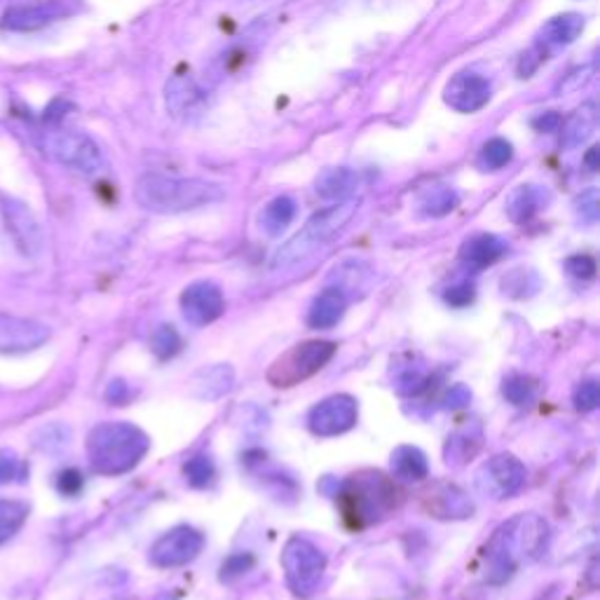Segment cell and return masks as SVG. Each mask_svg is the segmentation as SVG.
Listing matches in <instances>:
<instances>
[{
  "label": "cell",
  "instance_id": "obj_21",
  "mask_svg": "<svg viewBox=\"0 0 600 600\" xmlns=\"http://www.w3.org/2000/svg\"><path fill=\"white\" fill-rule=\"evenodd\" d=\"M509 251V244L502 240V237L490 235V233H481L469 237V240L462 244L460 249V261L472 270H483L495 265L500 258Z\"/></svg>",
  "mask_w": 600,
  "mask_h": 600
},
{
  "label": "cell",
  "instance_id": "obj_22",
  "mask_svg": "<svg viewBox=\"0 0 600 600\" xmlns=\"http://www.w3.org/2000/svg\"><path fill=\"white\" fill-rule=\"evenodd\" d=\"M359 174L350 167H329L317 176L315 193L322 200L329 202H345L352 200V195L359 190Z\"/></svg>",
  "mask_w": 600,
  "mask_h": 600
},
{
  "label": "cell",
  "instance_id": "obj_33",
  "mask_svg": "<svg viewBox=\"0 0 600 600\" xmlns=\"http://www.w3.org/2000/svg\"><path fill=\"white\" fill-rule=\"evenodd\" d=\"M150 350H153L155 357L160 359L174 357V354L181 350V336L176 333L174 326L162 324L153 331V336H150Z\"/></svg>",
  "mask_w": 600,
  "mask_h": 600
},
{
  "label": "cell",
  "instance_id": "obj_36",
  "mask_svg": "<svg viewBox=\"0 0 600 600\" xmlns=\"http://www.w3.org/2000/svg\"><path fill=\"white\" fill-rule=\"evenodd\" d=\"M572 401H575V408L582 413L596 411L600 404V385L596 380H584V383L577 385L575 394H572Z\"/></svg>",
  "mask_w": 600,
  "mask_h": 600
},
{
  "label": "cell",
  "instance_id": "obj_31",
  "mask_svg": "<svg viewBox=\"0 0 600 600\" xmlns=\"http://www.w3.org/2000/svg\"><path fill=\"white\" fill-rule=\"evenodd\" d=\"M511 158H514V146L502 136L490 139L479 153V167L483 172H497V169L507 167Z\"/></svg>",
  "mask_w": 600,
  "mask_h": 600
},
{
  "label": "cell",
  "instance_id": "obj_49",
  "mask_svg": "<svg viewBox=\"0 0 600 600\" xmlns=\"http://www.w3.org/2000/svg\"><path fill=\"white\" fill-rule=\"evenodd\" d=\"M160 600H169V598H167V596H162V598H160Z\"/></svg>",
  "mask_w": 600,
  "mask_h": 600
},
{
  "label": "cell",
  "instance_id": "obj_37",
  "mask_svg": "<svg viewBox=\"0 0 600 600\" xmlns=\"http://www.w3.org/2000/svg\"><path fill=\"white\" fill-rule=\"evenodd\" d=\"M575 209L582 221L586 223H596L600 216V197H598V188H589L584 190L582 195L575 200Z\"/></svg>",
  "mask_w": 600,
  "mask_h": 600
},
{
  "label": "cell",
  "instance_id": "obj_7",
  "mask_svg": "<svg viewBox=\"0 0 600 600\" xmlns=\"http://www.w3.org/2000/svg\"><path fill=\"white\" fill-rule=\"evenodd\" d=\"M336 343L331 340H308L286 350L272 361L268 368V383L275 387H296L303 380L322 371L336 354Z\"/></svg>",
  "mask_w": 600,
  "mask_h": 600
},
{
  "label": "cell",
  "instance_id": "obj_6",
  "mask_svg": "<svg viewBox=\"0 0 600 600\" xmlns=\"http://www.w3.org/2000/svg\"><path fill=\"white\" fill-rule=\"evenodd\" d=\"M40 148L47 158L57 162V165L71 169L83 176H97L104 172V155L97 143L83 132H73V129H50L40 139Z\"/></svg>",
  "mask_w": 600,
  "mask_h": 600
},
{
  "label": "cell",
  "instance_id": "obj_20",
  "mask_svg": "<svg viewBox=\"0 0 600 600\" xmlns=\"http://www.w3.org/2000/svg\"><path fill=\"white\" fill-rule=\"evenodd\" d=\"M61 15L57 3H33V5H15L0 19L5 31H36L52 24Z\"/></svg>",
  "mask_w": 600,
  "mask_h": 600
},
{
  "label": "cell",
  "instance_id": "obj_25",
  "mask_svg": "<svg viewBox=\"0 0 600 600\" xmlns=\"http://www.w3.org/2000/svg\"><path fill=\"white\" fill-rule=\"evenodd\" d=\"M233 383H235L233 368L228 364H216V366L202 368V371L193 378V383H190V390H193L195 397L211 401L233 390Z\"/></svg>",
  "mask_w": 600,
  "mask_h": 600
},
{
  "label": "cell",
  "instance_id": "obj_27",
  "mask_svg": "<svg viewBox=\"0 0 600 600\" xmlns=\"http://www.w3.org/2000/svg\"><path fill=\"white\" fill-rule=\"evenodd\" d=\"M390 465H392L394 479H399V481L415 483V481L427 479V474H429V465H427L425 453H422V450L415 448V446L394 448Z\"/></svg>",
  "mask_w": 600,
  "mask_h": 600
},
{
  "label": "cell",
  "instance_id": "obj_5",
  "mask_svg": "<svg viewBox=\"0 0 600 600\" xmlns=\"http://www.w3.org/2000/svg\"><path fill=\"white\" fill-rule=\"evenodd\" d=\"M357 209H359V202L352 197V200L336 202L333 207L317 211V214L312 216L303 228H300V233L293 235L289 242L277 249V254L272 256V268L275 270L291 268V265L305 261V258H310L315 251L326 247V244L336 240L340 230L352 221V216L357 214Z\"/></svg>",
  "mask_w": 600,
  "mask_h": 600
},
{
  "label": "cell",
  "instance_id": "obj_1",
  "mask_svg": "<svg viewBox=\"0 0 600 600\" xmlns=\"http://www.w3.org/2000/svg\"><path fill=\"white\" fill-rule=\"evenodd\" d=\"M551 528L542 516L518 514L502 523L483 549V577L488 584H504L521 563H533L549 547Z\"/></svg>",
  "mask_w": 600,
  "mask_h": 600
},
{
  "label": "cell",
  "instance_id": "obj_32",
  "mask_svg": "<svg viewBox=\"0 0 600 600\" xmlns=\"http://www.w3.org/2000/svg\"><path fill=\"white\" fill-rule=\"evenodd\" d=\"M502 394L511 406H530L537 397V383L528 375H509L502 385Z\"/></svg>",
  "mask_w": 600,
  "mask_h": 600
},
{
  "label": "cell",
  "instance_id": "obj_38",
  "mask_svg": "<svg viewBox=\"0 0 600 600\" xmlns=\"http://www.w3.org/2000/svg\"><path fill=\"white\" fill-rule=\"evenodd\" d=\"M425 387H427V375L425 371H420V368H406V371L397 378V392L408 394V397L425 390Z\"/></svg>",
  "mask_w": 600,
  "mask_h": 600
},
{
  "label": "cell",
  "instance_id": "obj_40",
  "mask_svg": "<svg viewBox=\"0 0 600 600\" xmlns=\"http://www.w3.org/2000/svg\"><path fill=\"white\" fill-rule=\"evenodd\" d=\"M443 298H446V303L453 305V308H467V305L474 300V284L465 282V279L450 284L446 293H443Z\"/></svg>",
  "mask_w": 600,
  "mask_h": 600
},
{
  "label": "cell",
  "instance_id": "obj_17",
  "mask_svg": "<svg viewBox=\"0 0 600 600\" xmlns=\"http://www.w3.org/2000/svg\"><path fill=\"white\" fill-rule=\"evenodd\" d=\"M50 331L33 319L0 315V354H24L47 343Z\"/></svg>",
  "mask_w": 600,
  "mask_h": 600
},
{
  "label": "cell",
  "instance_id": "obj_14",
  "mask_svg": "<svg viewBox=\"0 0 600 600\" xmlns=\"http://www.w3.org/2000/svg\"><path fill=\"white\" fill-rule=\"evenodd\" d=\"M493 97V87L483 75L474 71H462L450 78L443 92L446 104L458 113H476Z\"/></svg>",
  "mask_w": 600,
  "mask_h": 600
},
{
  "label": "cell",
  "instance_id": "obj_12",
  "mask_svg": "<svg viewBox=\"0 0 600 600\" xmlns=\"http://www.w3.org/2000/svg\"><path fill=\"white\" fill-rule=\"evenodd\" d=\"M359 406L350 394H333L312 408L308 415V427L317 436H338L350 432L357 425Z\"/></svg>",
  "mask_w": 600,
  "mask_h": 600
},
{
  "label": "cell",
  "instance_id": "obj_35",
  "mask_svg": "<svg viewBox=\"0 0 600 600\" xmlns=\"http://www.w3.org/2000/svg\"><path fill=\"white\" fill-rule=\"evenodd\" d=\"M183 474H186V481L193 488H204L214 481V462H211L207 455H197V458L188 460V465L183 467Z\"/></svg>",
  "mask_w": 600,
  "mask_h": 600
},
{
  "label": "cell",
  "instance_id": "obj_16",
  "mask_svg": "<svg viewBox=\"0 0 600 600\" xmlns=\"http://www.w3.org/2000/svg\"><path fill=\"white\" fill-rule=\"evenodd\" d=\"M422 509L439 521H465L474 514V502L465 490L453 483H434L422 495Z\"/></svg>",
  "mask_w": 600,
  "mask_h": 600
},
{
  "label": "cell",
  "instance_id": "obj_29",
  "mask_svg": "<svg viewBox=\"0 0 600 600\" xmlns=\"http://www.w3.org/2000/svg\"><path fill=\"white\" fill-rule=\"evenodd\" d=\"M481 448V432L479 429H462L448 436L446 443V462L448 465H465L472 460Z\"/></svg>",
  "mask_w": 600,
  "mask_h": 600
},
{
  "label": "cell",
  "instance_id": "obj_44",
  "mask_svg": "<svg viewBox=\"0 0 600 600\" xmlns=\"http://www.w3.org/2000/svg\"><path fill=\"white\" fill-rule=\"evenodd\" d=\"M469 401H472V392H469L465 385H455L448 390L446 399H443V406L450 408V411H458V408H465Z\"/></svg>",
  "mask_w": 600,
  "mask_h": 600
},
{
  "label": "cell",
  "instance_id": "obj_10",
  "mask_svg": "<svg viewBox=\"0 0 600 600\" xmlns=\"http://www.w3.org/2000/svg\"><path fill=\"white\" fill-rule=\"evenodd\" d=\"M204 549V537L200 530L190 525H176L167 530L158 542L150 547V563L158 568H183L193 563Z\"/></svg>",
  "mask_w": 600,
  "mask_h": 600
},
{
  "label": "cell",
  "instance_id": "obj_4",
  "mask_svg": "<svg viewBox=\"0 0 600 600\" xmlns=\"http://www.w3.org/2000/svg\"><path fill=\"white\" fill-rule=\"evenodd\" d=\"M150 439L132 422H101L87 436V458L97 474L120 476L146 458Z\"/></svg>",
  "mask_w": 600,
  "mask_h": 600
},
{
  "label": "cell",
  "instance_id": "obj_9",
  "mask_svg": "<svg viewBox=\"0 0 600 600\" xmlns=\"http://www.w3.org/2000/svg\"><path fill=\"white\" fill-rule=\"evenodd\" d=\"M474 483L476 490L488 500H509L525 486V467L511 453H500L483 462Z\"/></svg>",
  "mask_w": 600,
  "mask_h": 600
},
{
  "label": "cell",
  "instance_id": "obj_23",
  "mask_svg": "<svg viewBox=\"0 0 600 600\" xmlns=\"http://www.w3.org/2000/svg\"><path fill=\"white\" fill-rule=\"evenodd\" d=\"M561 125H563L561 146L565 150H575L579 146H584V143L591 139V134L596 132V125H598L596 104H593V101H586V104L579 106L568 120L561 122Z\"/></svg>",
  "mask_w": 600,
  "mask_h": 600
},
{
  "label": "cell",
  "instance_id": "obj_24",
  "mask_svg": "<svg viewBox=\"0 0 600 600\" xmlns=\"http://www.w3.org/2000/svg\"><path fill=\"white\" fill-rule=\"evenodd\" d=\"M347 298L340 289H324L312 300L308 310V324L312 329H333L345 315Z\"/></svg>",
  "mask_w": 600,
  "mask_h": 600
},
{
  "label": "cell",
  "instance_id": "obj_30",
  "mask_svg": "<svg viewBox=\"0 0 600 600\" xmlns=\"http://www.w3.org/2000/svg\"><path fill=\"white\" fill-rule=\"evenodd\" d=\"M29 516V507L19 500H0V544L12 540Z\"/></svg>",
  "mask_w": 600,
  "mask_h": 600
},
{
  "label": "cell",
  "instance_id": "obj_46",
  "mask_svg": "<svg viewBox=\"0 0 600 600\" xmlns=\"http://www.w3.org/2000/svg\"><path fill=\"white\" fill-rule=\"evenodd\" d=\"M68 111V101H64V99H54L50 106H47V111H45V120L47 122H54V125H57V122L64 118V113Z\"/></svg>",
  "mask_w": 600,
  "mask_h": 600
},
{
  "label": "cell",
  "instance_id": "obj_34",
  "mask_svg": "<svg viewBox=\"0 0 600 600\" xmlns=\"http://www.w3.org/2000/svg\"><path fill=\"white\" fill-rule=\"evenodd\" d=\"M26 476H29V469H26L24 460L19 458L15 450L0 448V486L3 483L24 481Z\"/></svg>",
  "mask_w": 600,
  "mask_h": 600
},
{
  "label": "cell",
  "instance_id": "obj_42",
  "mask_svg": "<svg viewBox=\"0 0 600 600\" xmlns=\"http://www.w3.org/2000/svg\"><path fill=\"white\" fill-rule=\"evenodd\" d=\"M83 486H85V479L78 469H64V472L57 476V490L66 497H75L80 490H83Z\"/></svg>",
  "mask_w": 600,
  "mask_h": 600
},
{
  "label": "cell",
  "instance_id": "obj_8",
  "mask_svg": "<svg viewBox=\"0 0 600 600\" xmlns=\"http://www.w3.org/2000/svg\"><path fill=\"white\" fill-rule=\"evenodd\" d=\"M282 570L293 596L310 598L324 577L326 556L310 540L291 537L282 551Z\"/></svg>",
  "mask_w": 600,
  "mask_h": 600
},
{
  "label": "cell",
  "instance_id": "obj_28",
  "mask_svg": "<svg viewBox=\"0 0 600 600\" xmlns=\"http://www.w3.org/2000/svg\"><path fill=\"white\" fill-rule=\"evenodd\" d=\"M296 211H298V204L289 195H279L275 200H270L261 211V228L265 230V235L270 237L282 235L284 230L293 223V218H296Z\"/></svg>",
  "mask_w": 600,
  "mask_h": 600
},
{
  "label": "cell",
  "instance_id": "obj_15",
  "mask_svg": "<svg viewBox=\"0 0 600 600\" xmlns=\"http://www.w3.org/2000/svg\"><path fill=\"white\" fill-rule=\"evenodd\" d=\"M181 310L193 326H207L223 315V293L214 282H193L181 293Z\"/></svg>",
  "mask_w": 600,
  "mask_h": 600
},
{
  "label": "cell",
  "instance_id": "obj_13",
  "mask_svg": "<svg viewBox=\"0 0 600 600\" xmlns=\"http://www.w3.org/2000/svg\"><path fill=\"white\" fill-rule=\"evenodd\" d=\"M167 113L179 122H195L207 111V92L186 71L169 75L165 85Z\"/></svg>",
  "mask_w": 600,
  "mask_h": 600
},
{
  "label": "cell",
  "instance_id": "obj_47",
  "mask_svg": "<svg viewBox=\"0 0 600 600\" xmlns=\"http://www.w3.org/2000/svg\"><path fill=\"white\" fill-rule=\"evenodd\" d=\"M127 397V387L125 383H120V380H115V383H111V387H108V399L113 401V404H122Z\"/></svg>",
  "mask_w": 600,
  "mask_h": 600
},
{
  "label": "cell",
  "instance_id": "obj_19",
  "mask_svg": "<svg viewBox=\"0 0 600 600\" xmlns=\"http://www.w3.org/2000/svg\"><path fill=\"white\" fill-rule=\"evenodd\" d=\"M549 200L551 195L544 186H537V183H523V186H516L511 190L507 202H504V209H507V216L514 223H528L530 218H535L544 207H547Z\"/></svg>",
  "mask_w": 600,
  "mask_h": 600
},
{
  "label": "cell",
  "instance_id": "obj_41",
  "mask_svg": "<svg viewBox=\"0 0 600 600\" xmlns=\"http://www.w3.org/2000/svg\"><path fill=\"white\" fill-rule=\"evenodd\" d=\"M565 270H568L570 277L575 279H593L596 277V261H593L591 256L579 254V256H570L568 261H565Z\"/></svg>",
  "mask_w": 600,
  "mask_h": 600
},
{
  "label": "cell",
  "instance_id": "obj_39",
  "mask_svg": "<svg viewBox=\"0 0 600 600\" xmlns=\"http://www.w3.org/2000/svg\"><path fill=\"white\" fill-rule=\"evenodd\" d=\"M251 568H254V556H251V554H235L223 563L221 579H223V582H233L235 577H242L244 572H249Z\"/></svg>",
  "mask_w": 600,
  "mask_h": 600
},
{
  "label": "cell",
  "instance_id": "obj_3",
  "mask_svg": "<svg viewBox=\"0 0 600 600\" xmlns=\"http://www.w3.org/2000/svg\"><path fill=\"white\" fill-rule=\"evenodd\" d=\"M336 497L343 521L352 530H364L368 525L385 521L399 504L394 481L373 469L352 474L350 479L340 483Z\"/></svg>",
  "mask_w": 600,
  "mask_h": 600
},
{
  "label": "cell",
  "instance_id": "obj_18",
  "mask_svg": "<svg viewBox=\"0 0 600 600\" xmlns=\"http://www.w3.org/2000/svg\"><path fill=\"white\" fill-rule=\"evenodd\" d=\"M584 26H586V19L582 15H577V12H568V15H558L554 19H549V22L540 29L535 50L547 59L549 52L561 50V47H568L575 43V40L582 36Z\"/></svg>",
  "mask_w": 600,
  "mask_h": 600
},
{
  "label": "cell",
  "instance_id": "obj_43",
  "mask_svg": "<svg viewBox=\"0 0 600 600\" xmlns=\"http://www.w3.org/2000/svg\"><path fill=\"white\" fill-rule=\"evenodd\" d=\"M591 73H593V66H582V68H575V71H570L565 78L561 80V85H558V92H575L579 90V87L586 85L591 80Z\"/></svg>",
  "mask_w": 600,
  "mask_h": 600
},
{
  "label": "cell",
  "instance_id": "obj_48",
  "mask_svg": "<svg viewBox=\"0 0 600 600\" xmlns=\"http://www.w3.org/2000/svg\"><path fill=\"white\" fill-rule=\"evenodd\" d=\"M598 155H600V150H598V148H591L589 153H586V167H589L591 172H598V169H600Z\"/></svg>",
  "mask_w": 600,
  "mask_h": 600
},
{
  "label": "cell",
  "instance_id": "obj_45",
  "mask_svg": "<svg viewBox=\"0 0 600 600\" xmlns=\"http://www.w3.org/2000/svg\"><path fill=\"white\" fill-rule=\"evenodd\" d=\"M561 122H563V118L556 111H547V113H540L537 118H533V127L537 129V132L551 134V132H558V129H561Z\"/></svg>",
  "mask_w": 600,
  "mask_h": 600
},
{
  "label": "cell",
  "instance_id": "obj_26",
  "mask_svg": "<svg viewBox=\"0 0 600 600\" xmlns=\"http://www.w3.org/2000/svg\"><path fill=\"white\" fill-rule=\"evenodd\" d=\"M460 204V195L455 193V188L446 186V183H434V186H429L422 190L418 195V202H415V207L425 218H443L448 216L450 211L458 209Z\"/></svg>",
  "mask_w": 600,
  "mask_h": 600
},
{
  "label": "cell",
  "instance_id": "obj_11",
  "mask_svg": "<svg viewBox=\"0 0 600 600\" xmlns=\"http://www.w3.org/2000/svg\"><path fill=\"white\" fill-rule=\"evenodd\" d=\"M0 211H3L5 228H8L12 240H15L17 249L26 258H36L43 254L45 235L36 214L22 200H17V197H0Z\"/></svg>",
  "mask_w": 600,
  "mask_h": 600
},
{
  "label": "cell",
  "instance_id": "obj_2",
  "mask_svg": "<svg viewBox=\"0 0 600 600\" xmlns=\"http://www.w3.org/2000/svg\"><path fill=\"white\" fill-rule=\"evenodd\" d=\"M134 197L139 207L153 214H183L223 202L225 188L207 179L143 174L134 186Z\"/></svg>",
  "mask_w": 600,
  "mask_h": 600
}]
</instances>
